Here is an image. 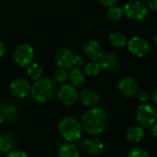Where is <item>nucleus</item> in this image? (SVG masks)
<instances>
[{
	"label": "nucleus",
	"instance_id": "2f4dec72",
	"mask_svg": "<svg viewBox=\"0 0 157 157\" xmlns=\"http://www.w3.org/2000/svg\"><path fill=\"white\" fill-rule=\"evenodd\" d=\"M5 53H6V45L2 41H0V57H2Z\"/></svg>",
	"mask_w": 157,
	"mask_h": 157
},
{
	"label": "nucleus",
	"instance_id": "b1692460",
	"mask_svg": "<svg viewBox=\"0 0 157 157\" xmlns=\"http://www.w3.org/2000/svg\"><path fill=\"white\" fill-rule=\"evenodd\" d=\"M106 16L108 19H109L110 21H118L122 17L123 10L119 6H109L106 12Z\"/></svg>",
	"mask_w": 157,
	"mask_h": 157
},
{
	"label": "nucleus",
	"instance_id": "f8f14e48",
	"mask_svg": "<svg viewBox=\"0 0 157 157\" xmlns=\"http://www.w3.org/2000/svg\"><path fill=\"white\" fill-rule=\"evenodd\" d=\"M84 52L85 54L88 59L91 61H99V59L103 55V50L100 44L94 40H88L84 44Z\"/></svg>",
	"mask_w": 157,
	"mask_h": 157
},
{
	"label": "nucleus",
	"instance_id": "1a4fd4ad",
	"mask_svg": "<svg viewBox=\"0 0 157 157\" xmlns=\"http://www.w3.org/2000/svg\"><path fill=\"white\" fill-rule=\"evenodd\" d=\"M57 96L65 106H72L78 99V92L73 85H63L58 90Z\"/></svg>",
	"mask_w": 157,
	"mask_h": 157
},
{
	"label": "nucleus",
	"instance_id": "4be33fe9",
	"mask_svg": "<svg viewBox=\"0 0 157 157\" xmlns=\"http://www.w3.org/2000/svg\"><path fill=\"white\" fill-rule=\"evenodd\" d=\"M101 66L98 62L91 61L85 65V74L88 76H96L101 71Z\"/></svg>",
	"mask_w": 157,
	"mask_h": 157
},
{
	"label": "nucleus",
	"instance_id": "0eeeda50",
	"mask_svg": "<svg viewBox=\"0 0 157 157\" xmlns=\"http://www.w3.org/2000/svg\"><path fill=\"white\" fill-rule=\"evenodd\" d=\"M129 51L137 57H144L146 55L150 50V45L148 41L140 36L132 37L127 43Z\"/></svg>",
	"mask_w": 157,
	"mask_h": 157
},
{
	"label": "nucleus",
	"instance_id": "cd10ccee",
	"mask_svg": "<svg viewBox=\"0 0 157 157\" xmlns=\"http://www.w3.org/2000/svg\"><path fill=\"white\" fill-rule=\"evenodd\" d=\"M6 157H28V155L22 150H12Z\"/></svg>",
	"mask_w": 157,
	"mask_h": 157
},
{
	"label": "nucleus",
	"instance_id": "dca6fc26",
	"mask_svg": "<svg viewBox=\"0 0 157 157\" xmlns=\"http://www.w3.org/2000/svg\"><path fill=\"white\" fill-rule=\"evenodd\" d=\"M145 135V132L142 126L133 125L128 128L126 131V138L131 143H139L141 142Z\"/></svg>",
	"mask_w": 157,
	"mask_h": 157
},
{
	"label": "nucleus",
	"instance_id": "393cba45",
	"mask_svg": "<svg viewBox=\"0 0 157 157\" xmlns=\"http://www.w3.org/2000/svg\"><path fill=\"white\" fill-rule=\"evenodd\" d=\"M68 77H69V75H68V73H67L66 69L58 67L54 72V81L57 84L64 85L66 83Z\"/></svg>",
	"mask_w": 157,
	"mask_h": 157
},
{
	"label": "nucleus",
	"instance_id": "c85d7f7f",
	"mask_svg": "<svg viewBox=\"0 0 157 157\" xmlns=\"http://www.w3.org/2000/svg\"><path fill=\"white\" fill-rule=\"evenodd\" d=\"M85 64V60L81 55L75 54L74 58V67H81Z\"/></svg>",
	"mask_w": 157,
	"mask_h": 157
},
{
	"label": "nucleus",
	"instance_id": "9b49d317",
	"mask_svg": "<svg viewBox=\"0 0 157 157\" xmlns=\"http://www.w3.org/2000/svg\"><path fill=\"white\" fill-rule=\"evenodd\" d=\"M119 90L122 96L128 98H132L137 96L138 93V85L136 81L131 77L126 76L122 78L119 83Z\"/></svg>",
	"mask_w": 157,
	"mask_h": 157
},
{
	"label": "nucleus",
	"instance_id": "473e14b6",
	"mask_svg": "<svg viewBox=\"0 0 157 157\" xmlns=\"http://www.w3.org/2000/svg\"><path fill=\"white\" fill-rule=\"evenodd\" d=\"M152 127H153L152 128V132H153V134L157 138V122H155Z\"/></svg>",
	"mask_w": 157,
	"mask_h": 157
},
{
	"label": "nucleus",
	"instance_id": "c756f323",
	"mask_svg": "<svg viewBox=\"0 0 157 157\" xmlns=\"http://www.w3.org/2000/svg\"><path fill=\"white\" fill-rule=\"evenodd\" d=\"M99 2H100L103 6L109 7V6H115V4L118 2V0H99Z\"/></svg>",
	"mask_w": 157,
	"mask_h": 157
},
{
	"label": "nucleus",
	"instance_id": "e433bc0d",
	"mask_svg": "<svg viewBox=\"0 0 157 157\" xmlns=\"http://www.w3.org/2000/svg\"><path fill=\"white\" fill-rule=\"evenodd\" d=\"M155 45L157 46V35L156 37H155Z\"/></svg>",
	"mask_w": 157,
	"mask_h": 157
},
{
	"label": "nucleus",
	"instance_id": "a211bd4d",
	"mask_svg": "<svg viewBox=\"0 0 157 157\" xmlns=\"http://www.w3.org/2000/svg\"><path fill=\"white\" fill-rule=\"evenodd\" d=\"M15 145V139L10 133L0 134V153H9Z\"/></svg>",
	"mask_w": 157,
	"mask_h": 157
},
{
	"label": "nucleus",
	"instance_id": "39448f33",
	"mask_svg": "<svg viewBox=\"0 0 157 157\" xmlns=\"http://www.w3.org/2000/svg\"><path fill=\"white\" fill-rule=\"evenodd\" d=\"M34 49L30 44L18 45L14 52V60L20 67H28L34 59Z\"/></svg>",
	"mask_w": 157,
	"mask_h": 157
},
{
	"label": "nucleus",
	"instance_id": "9d476101",
	"mask_svg": "<svg viewBox=\"0 0 157 157\" xmlns=\"http://www.w3.org/2000/svg\"><path fill=\"white\" fill-rule=\"evenodd\" d=\"M31 90V86L27 79L17 78L14 79L10 84V91L13 96L18 98L27 97Z\"/></svg>",
	"mask_w": 157,
	"mask_h": 157
},
{
	"label": "nucleus",
	"instance_id": "f03ea898",
	"mask_svg": "<svg viewBox=\"0 0 157 157\" xmlns=\"http://www.w3.org/2000/svg\"><path fill=\"white\" fill-rule=\"evenodd\" d=\"M31 95L39 102L44 103L52 100L58 93L56 82L49 77L37 79L31 86Z\"/></svg>",
	"mask_w": 157,
	"mask_h": 157
},
{
	"label": "nucleus",
	"instance_id": "4468645a",
	"mask_svg": "<svg viewBox=\"0 0 157 157\" xmlns=\"http://www.w3.org/2000/svg\"><path fill=\"white\" fill-rule=\"evenodd\" d=\"M98 63L101 68L107 71H114L119 67L120 64L119 57L114 52H108L103 54Z\"/></svg>",
	"mask_w": 157,
	"mask_h": 157
},
{
	"label": "nucleus",
	"instance_id": "5701e85b",
	"mask_svg": "<svg viewBox=\"0 0 157 157\" xmlns=\"http://www.w3.org/2000/svg\"><path fill=\"white\" fill-rule=\"evenodd\" d=\"M27 74L31 79L37 80V79L40 78V76L42 75V68L39 63H32L27 67Z\"/></svg>",
	"mask_w": 157,
	"mask_h": 157
},
{
	"label": "nucleus",
	"instance_id": "20e7f679",
	"mask_svg": "<svg viewBox=\"0 0 157 157\" xmlns=\"http://www.w3.org/2000/svg\"><path fill=\"white\" fill-rule=\"evenodd\" d=\"M136 121L142 127H152L157 121V109L155 107L144 104L136 111Z\"/></svg>",
	"mask_w": 157,
	"mask_h": 157
},
{
	"label": "nucleus",
	"instance_id": "72a5a7b5",
	"mask_svg": "<svg viewBox=\"0 0 157 157\" xmlns=\"http://www.w3.org/2000/svg\"><path fill=\"white\" fill-rule=\"evenodd\" d=\"M152 98H153V101L155 102V104L157 106V88L155 90V92L153 93Z\"/></svg>",
	"mask_w": 157,
	"mask_h": 157
},
{
	"label": "nucleus",
	"instance_id": "f257e3e1",
	"mask_svg": "<svg viewBox=\"0 0 157 157\" xmlns=\"http://www.w3.org/2000/svg\"><path fill=\"white\" fill-rule=\"evenodd\" d=\"M109 119L106 111L98 107H93L86 110L82 118V126L86 132L91 135L103 133L108 128Z\"/></svg>",
	"mask_w": 157,
	"mask_h": 157
},
{
	"label": "nucleus",
	"instance_id": "ddd939ff",
	"mask_svg": "<svg viewBox=\"0 0 157 157\" xmlns=\"http://www.w3.org/2000/svg\"><path fill=\"white\" fill-rule=\"evenodd\" d=\"M80 99L86 107H95L100 99L99 94L93 88H85L80 93Z\"/></svg>",
	"mask_w": 157,
	"mask_h": 157
},
{
	"label": "nucleus",
	"instance_id": "2eb2a0df",
	"mask_svg": "<svg viewBox=\"0 0 157 157\" xmlns=\"http://www.w3.org/2000/svg\"><path fill=\"white\" fill-rule=\"evenodd\" d=\"M84 149L90 155H100L104 151V144L98 138L90 137L85 140L84 142Z\"/></svg>",
	"mask_w": 157,
	"mask_h": 157
},
{
	"label": "nucleus",
	"instance_id": "bb28decb",
	"mask_svg": "<svg viewBox=\"0 0 157 157\" xmlns=\"http://www.w3.org/2000/svg\"><path fill=\"white\" fill-rule=\"evenodd\" d=\"M137 97H138V98H139L140 101H142V102H146V101H148V100L150 99L151 95H150V93H149L148 91H146V90H142V91H140V92L137 93Z\"/></svg>",
	"mask_w": 157,
	"mask_h": 157
},
{
	"label": "nucleus",
	"instance_id": "6e6552de",
	"mask_svg": "<svg viewBox=\"0 0 157 157\" xmlns=\"http://www.w3.org/2000/svg\"><path fill=\"white\" fill-rule=\"evenodd\" d=\"M75 53L68 48H62L58 50L54 56V62L60 68L70 70L74 67Z\"/></svg>",
	"mask_w": 157,
	"mask_h": 157
},
{
	"label": "nucleus",
	"instance_id": "aec40b11",
	"mask_svg": "<svg viewBox=\"0 0 157 157\" xmlns=\"http://www.w3.org/2000/svg\"><path fill=\"white\" fill-rule=\"evenodd\" d=\"M109 43L116 48L123 47L127 44V39L121 32H112L109 37Z\"/></svg>",
	"mask_w": 157,
	"mask_h": 157
},
{
	"label": "nucleus",
	"instance_id": "f3484780",
	"mask_svg": "<svg viewBox=\"0 0 157 157\" xmlns=\"http://www.w3.org/2000/svg\"><path fill=\"white\" fill-rule=\"evenodd\" d=\"M71 84L74 86H81L86 81V74L79 67H73L68 73Z\"/></svg>",
	"mask_w": 157,
	"mask_h": 157
},
{
	"label": "nucleus",
	"instance_id": "7ed1b4c3",
	"mask_svg": "<svg viewBox=\"0 0 157 157\" xmlns=\"http://www.w3.org/2000/svg\"><path fill=\"white\" fill-rule=\"evenodd\" d=\"M58 130L62 137L69 143L78 141L83 135V126L77 120L71 117L63 119L58 124Z\"/></svg>",
	"mask_w": 157,
	"mask_h": 157
},
{
	"label": "nucleus",
	"instance_id": "f704fd0d",
	"mask_svg": "<svg viewBox=\"0 0 157 157\" xmlns=\"http://www.w3.org/2000/svg\"><path fill=\"white\" fill-rule=\"evenodd\" d=\"M5 119H6V117L4 116V114H3L2 112H0V124L4 122Z\"/></svg>",
	"mask_w": 157,
	"mask_h": 157
},
{
	"label": "nucleus",
	"instance_id": "412c9836",
	"mask_svg": "<svg viewBox=\"0 0 157 157\" xmlns=\"http://www.w3.org/2000/svg\"><path fill=\"white\" fill-rule=\"evenodd\" d=\"M2 113L4 114V116L6 117V119L9 120V121H13L16 120L17 115H18V109L17 108L11 104V103H7L5 106H3L2 108Z\"/></svg>",
	"mask_w": 157,
	"mask_h": 157
},
{
	"label": "nucleus",
	"instance_id": "a878e982",
	"mask_svg": "<svg viewBox=\"0 0 157 157\" xmlns=\"http://www.w3.org/2000/svg\"><path fill=\"white\" fill-rule=\"evenodd\" d=\"M128 157H150V155L146 150L141 147H136L130 152Z\"/></svg>",
	"mask_w": 157,
	"mask_h": 157
},
{
	"label": "nucleus",
	"instance_id": "c9c22d12",
	"mask_svg": "<svg viewBox=\"0 0 157 157\" xmlns=\"http://www.w3.org/2000/svg\"><path fill=\"white\" fill-rule=\"evenodd\" d=\"M2 108H3V105H2V102L0 101V111L2 110Z\"/></svg>",
	"mask_w": 157,
	"mask_h": 157
},
{
	"label": "nucleus",
	"instance_id": "423d86ee",
	"mask_svg": "<svg viewBox=\"0 0 157 157\" xmlns=\"http://www.w3.org/2000/svg\"><path fill=\"white\" fill-rule=\"evenodd\" d=\"M123 13L132 20L142 21L146 17L148 10L140 1H130L125 4Z\"/></svg>",
	"mask_w": 157,
	"mask_h": 157
},
{
	"label": "nucleus",
	"instance_id": "7c9ffc66",
	"mask_svg": "<svg viewBox=\"0 0 157 157\" xmlns=\"http://www.w3.org/2000/svg\"><path fill=\"white\" fill-rule=\"evenodd\" d=\"M148 6L151 9L157 11V0H148Z\"/></svg>",
	"mask_w": 157,
	"mask_h": 157
},
{
	"label": "nucleus",
	"instance_id": "6ab92c4d",
	"mask_svg": "<svg viewBox=\"0 0 157 157\" xmlns=\"http://www.w3.org/2000/svg\"><path fill=\"white\" fill-rule=\"evenodd\" d=\"M59 157H79L80 153L78 148L71 143L64 144L59 148L58 152Z\"/></svg>",
	"mask_w": 157,
	"mask_h": 157
}]
</instances>
